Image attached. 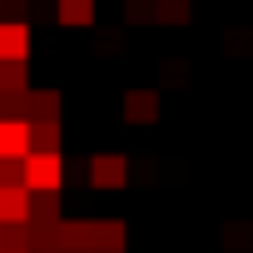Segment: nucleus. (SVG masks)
I'll return each mask as SVG.
<instances>
[{
  "label": "nucleus",
  "mask_w": 253,
  "mask_h": 253,
  "mask_svg": "<svg viewBox=\"0 0 253 253\" xmlns=\"http://www.w3.org/2000/svg\"><path fill=\"white\" fill-rule=\"evenodd\" d=\"M89 184L94 189H124L129 184V159L124 154H94L89 159Z\"/></svg>",
  "instance_id": "f03ea898"
},
{
  "label": "nucleus",
  "mask_w": 253,
  "mask_h": 253,
  "mask_svg": "<svg viewBox=\"0 0 253 253\" xmlns=\"http://www.w3.org/2000/svg\"><path fill=\"white\" fill-rule=\"evenodd\" d=\"M30 149H60V124L55 119H30Z\"/></svg>",
  "instance_id": "9d476101"
},
{
  "label": "nucleus",
  "mask_w": 253,
  "mask_h": 253,
  "mask_svg": "<svg viewBox=\"0 0 253 253\" xmlns=\"http://www.w3.org/2000/svg\"><path fill=\"white\" fill-rule=\"evenodd\" d=\"M60 184H65V159H60V149H30V154H25V189H30V194H45V189L60 194Z\"/></svg>",
  "instance_id": "f257e3e1"
},
{
  "label": "nucleus",
  "mask_w": 253,
  "mask_h": 253,
  "mask_svg": "<svg viewBox=\"0 0 253 253\" xmlns=\"http://www.w3.org/2000/svg\"><path fill=\"white\" fill-rule=\"evenodd\" d=\"M30 154V119L10 114L0 119V159H25Z\"/></svg>",
  "instance_id": "7ed1b4c3"
},
{
  "label": "nucleus",
  "mask_w": 253,
  "mask_h": 253,
  "mask_svg": "<svg viewBox=\"0 0 253 253\" xmlns=\"http://www.w3.org/2000/svg\"><path fill=\"white\" fill-rule=\"evenodd\" d=\"M124 223L119 218H94V253H124Z\"/></svg>",
  "instance_id": "0eeeda50"
},
{
  "label": "nucleus",
  "mask_w": 253,
  "mask_h": 253,
  "mask_svg": "<svg viewBox=\"0 0 253 253\" xmlns=\"http://www.w3.org/2000/svg\"><path fill=\"white\" fill-rule=\"evenodd\" d=\"M60 114V94L45 89V94H30V119H55Z\"/></svg>",
  "instance_id": "9b49d317"
},
{
  "label": "nucleus",
  "mask_w": 253,
  "mask_h": 253,
  "mask_svg": "<svg viewBox=\"0 0 253 253\" xmlns=\"http://www.w3.org/2000/svg\"><path fill=\"white\" fill-rule=\"evenodd\" d=\"M124 119L129 124H154L159 119V94L154 89H129L124 94Z\"/></svg>",
  "instance_id": "39448f33"
},
{
  "label": "nucleus",
  "mask_w": 253,
  "mask_h": 253,
  "mask_svg": "<svg viewBox=\"0 0 253 253\" xmlns=\"http://www.w3.org/2000/svg\"><path fill=\"white\" fill-rule=\"evenodd\" d=\"M25 55H30L25 20H5V25H0V60H25Z\"/></svg>",
  "instance_id": "423d86ee"
},
{
  "label": "nucleus",
  "mask_w": 253,
  "mask_h": 253,
  "mask_svg": "<svg viewBox=\"0 0 253 253\" xmlns=\"http://www.w3.org/2000/svg\"><path fill=\"white\" fill-rule=\"evenodd\" d=\"M25 218H30V189L0 184V223H25Z\"/></svg>",
  "instance_id": "20e7f679"
},
{
  "label": "nucleus",
  "mask_w": 253,
  "mask_h": 253,
  "mask_svg": "<svg viewBox=\"0 0 253 253\" xmlns=\"http://www.w3.org/2000/svg\"><path fill=\"white\" fill-rule=\"evenodd\" d=\"M30 218H35V223H60V199H55V189L30 194Z\"/></svg>",
  "instance_id": "1a4fd4ad"
},
{
  "label": "nucleus",
  "mask_w": 253,
  "mask_h": 253,
  "mask_svg": "<svg viewBox=\"0 0 253 253\" xmlns=\"http://www.w3.org/2000/svg\"><path fill=\"white\" fill-rule=\"evenodd\" d=\"M0 253H25V248H0Z\"/></svg>",
  "instance_id": "f8f14e48"
},
{
  "label": "nucleus",
  "mask_w": 253,
  "mask_h": 253,
  "mask_svg": "<svg viewBox=\"0 0 253 253\" xmlns=\"http://www.w3.org/2000/svg\"><path fill=\"white\" fill-rule=\"evenodd\" d=\"M55 15H60V25L84 30V25H94V0H55Z\"/></svg>",
  "instance_id": "6e6552de"
}]
</instances>
